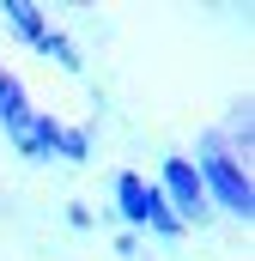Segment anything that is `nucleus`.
<instances>
[{
  "mask_svg": "<svg viewBox=\"0 0 255 261\" xmlns=\"http://www.w3.org/2000/svg\"><path fill=\"white\" fill-rule=\"evenodd\" d=\"M116 206H122V219L134 231H152L158 243H176V237H183V219L164 206L158 182H146L140 170H122V176H116Z\"/></svg>",
  "mask_w": 255,
  "mask_h": 261,
  "instance_id": "obj_2",
  "label": "nucleus"
},
{
  "mask_svg": "<svg viewBox=\"0 0 255 261\" xmlns=\"http://www.w3.org/2000/svg\"><path fill=\"white\" fill-rule=\"evenodd\" d=\"M31 116V97H24V85H18V73L0 61V134L12 128V122H24Z\"/></svg>",
  "mask_w": 255,
  "mask_h": 261,
  "instance_id": "obj_6",
  "label": "nucleus"
},
{
  "mask_svg": "<svg viewBox=\"0 0 255 261\" xmlns=\"http://www.w3.org/2000/svg\"><path fill=\"white\" fill-rule=\"evenodd\" d=\"M194 176H200V195H207V206L219 200L225 213H237V219H249L255 213V182H249V164L225 146V140H200V152L189 158Z\"/></svg>",
  "mask_w": 255,
  "mask_h": 261,
  "instance_id": "obj_1",
  "label": "nucleus"
},
{
  "mask_svg": "<svg viewBox=\"0 0 255 261\" xmlns=\"http://www.w3.org/2000/svg\"><path fill=\"white\" fill-rule=\"evenodd\" d=\"M61 158H67V164H85V158H91V134H85V128H67Z\"/></svg>",
  "mask_w": 255,
  "mask_h": 261,
  "instance_id": "obj_7",
  "label": "nucleus"
},
{
  "mask_svg": "<svg viewBox=\"0 0 255 261\" xmlns=\"http://www.w3.org/2000/svg\"><path fill=\"white\" fill-rule=\"evenodd\" d=\"M6 140L31 158V164H49V158H61V146H67V122H55V116H24V122H12L6 128Z\"/></svg>",
  "mask_w": 255,
  "mask_h": 261,
  "instance_id": "obj_5",
  "label": "nucleus"
},
{
  "mask_svg": "<svg viewBox=\"0 0 255 261\" xmlns=\"http://www.w3.org/2000/svg\"><path fill=\"white\" fill-rule=\"evenodd\" d=\"M0 18H6V24H12L37 55H49L55 67H67V73H79V67H85V55L67 43L55 24H49V12H43V6H31V0H0Z\"/></svg>",
  "mask_w": 255,
  "mask_h": 261,
  "instance_id": "obj_3",
  "label": "nucleus"
},
{
  "mask_svg": "<svg viewBox=\"0 0 255 261\" xmlns=\"http://www.w3.org/2000/svg\"><path fill=\"white\" fill-rule=\"evenodd\" d=\"M158 195H164V206H170L183 225H207V195H200V176H194L189 158H164V170H158Z\"/></svg>",
  "mask_w": 255,
  "mask_h": 261,
  "instance_id": "obj_4",
  "label": "nucleus"
}]
</instances>
